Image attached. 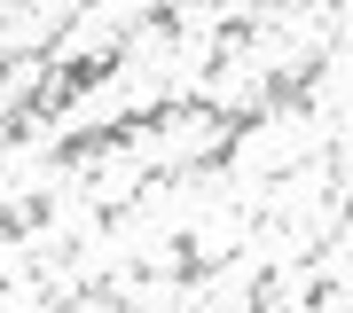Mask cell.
Returning a JSON list of instances; mask_svg holds the SVG:
<instances>
[]
</instances>
